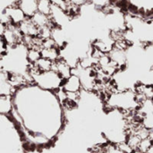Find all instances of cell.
<instances>
[{
	"mask_svg": "<svg viewBox=\"0 0 153 153\" xmlns=\"http://www.w3.org/2000/svg\"><path fill=\"white\" fill-rule=\"evenodd\" d=\"M10 115L25 143L34 148L52 144L65 127V108L56 92L28 83L15 89L12 95Z\"/></svg>",
	"mask_w": 153,
	"mask_h": 153,
	"instance_id": "1",
	"label": "cell"
},
{
	"mask_svg": "<svg viewBox=\"0 0 153 153\" xmlns=\"http://www.w3.org/2000/svg\"><path fill=\"white\" fill-rule=\"evenodd\" d=\"M105 107L108 110L116 109L124 113L136 112L140 107L134 90L111 91L105 100Z\"/></svg>",
	"mask_w": 153,
	"mask_h": 153,
	"instance_id": "2",
	"label": "cell"
},
{
	"mask_svg": "<svg viewBox=\"0 0 153 153\" xmlns=\"http://www.w3.org/2000/svg\"><path fill=\"white\" fill-rule=\"evenodd\" d=\"M30 74L32 83L42 90L56 92L62 88L63 78L54 70L40 72L37 71L30 65Z\"/></svg>",
	"mask_w": 153,
	"mask_h": 153,
	"instance_id": "3",
	"label": "cell"
},
{
	"mask_svg": "<svg viewBox=\"0 0 153 153\" xmlns=\"http://www.w3.org/2000/svg\"><path fill=\"white\" fill-rule=\"evenodd\" d=\"M26 18V15L18 5L8 6L0 14V20L5 25L13 24L19 26Z\"/></svg>",
	"mask_w": 153,
	"mask_h": 153,
	"instance_id": "4",
	"label": "cell"
},
{
	"mask_svg": "<svg viewBox=\"0 0 153 153\" xmlns=\"http://www.w3.org/2000/svg\"><path fill=\"white\" fill-rule=\"evenodd\" d=\"M3 38L6 42L7 46H14L22 42L23 36L20 31L19 26L8 24L6 25L5 30L3 34Z\"/></svg>",
	"mask_w": 153,
	"mask_h": 153,
	"instance_id": "5",
	"label": "cell"
},
{
	"mask_svg": "<svg viewBox=\"0 0 153 153\" xmlns=\"http://www.w3.org/2000/svg\"><path fill=\"white\" fill-rule=\"evenodd\" d=\"M62 90L65 93H81L82 88L80 78L73 74L70 77L64 80V82L62 84Z\"/></svg>",
	"mask_w": 153,
	"mask_h": 153,
	"instance_id": "6",
	"label": "cell"
},
{
	"mask_svg": "<svg viewBox=\"0 0 153 153\" xmlns=\"http://www.w3.org/2000/svg\"><path fill=\"white\" fill-rule=\"evenodd\" d=\"M19 29L23 37L38 38L39 35V28L31 21L30 18H26L19 25Z\"/></svg>",
	"mask_w": 153,
	"mask_h": 153,
	"instance_id": "7",
	"label": "cell"
},
{
	"mask_svg": "<svg viewBox=\"0 0 153 153\" xmlns=\"http://www.w3.org/2000/svg\"><path fill=\"white\" fill-rule=\"evenodd\" d=\"M52 70L56 71L63 78V80L67 79L73 74V68L62 58H59L57 61L53 63Z\"/></svg>",
	"mask_w": 153,
	"mask_h": 153,
	"instance_id": "8",
	"label": "cell"
},
{
	"mask_svg": "<svg viewBox=\"0 0 153 153\" xmlns=\"http://www.w3.org/2000/svg\"><path fill=\"white\" fill-rule=\"evenodd\" d=\"M14 91L9 80V74L0 71V96H12Z\"/></svg>",
	"mask_w": 153,
	"mask_h": 153,
	"instance_id": "9",
	"label": "cell"
},
{
	"mask_svg": "<svg viewBox=\"0 0 153 153\" xmlns=\"http://www.w3.org/2000/svg\"><path fill=\"white\" fill-rule=\"evenodd\" d=\"M17 5L27 18L32 17L38 12V0H19Z\"/></svg>",
	"mask_w": 153,
	"mask_h": 153,
	"instance_id": "10",
	"label": "cell"
},
{
	"mask_svg": "<svg viewBox=\"0 0 153 153\" xmlns=\"http://www.w3.org/2000/svg\"><path fill=\"white\" fill-rule=\"evenodd\" d=\"M40 54L41 57L50 60L53 63L60 58V49L57 47L40 48Z\"/></svg>",
	"mask_w": 153,
	"mask_h": 153,
	"instance_id": "11",
	"label": "cell"
},
{
	"mask_svg": "<svg viewBox=\"0 0 153 153\" xmlns=\"http://www.w3.org/2000/svg\"><path fill=\"white\" fill-rule=\"evenodd\" d=\"M13 108L12 96H0V115L10 116Z\"/></svg>",
	"mask_w": 153,
	"mask_h": 153,
	"instance_id": "12",
	"label": "cell"
},
{
	"mask_svg": "<svg viewBox=\"0 0 153 153\" xmlns=\"http://www.w3.org/2000/svg\"><path fill=\"white\" fill-rule=\"evenodd\" d=\"M31 21L40 29L46 26H52L51 20L48 15H45L41 13L37 12L32 17H30Z\"/></svg>",
	"mask_w": 153,
	"mask_h": 153,
	"instance_id": "13",
	"label": "cell"
},
{
	"mask_svg": "<svg viewBox=\"0 0 153 153\" xmlns=\"http://www.w3.org/2000/svg\"><path fill=\"white\" fill-rule=\"evenodd\" d=\"M31 66L37 71H40V72L49 71V70H52L53 68V62L46 58L40 57L34 65H31Z\"/></svg>",
	"mask_w": 153,
	"mask_h": 153,
	"instance_id": "14",
	"label": "cell"
},
{
	"mask_svg": "<svg viewBox=\"0 0 153 153\" xmlns=\"http://www.w3.org/2000/svg\"><path fill=\"white\" fill-rule=\"evenodd\" d=\"M40 57H41L40 48H30L28 49L27 58H28V61H29V63H30V65H34Z\"/></svg>",
	"mask_w": 153,
	"mask_h": 153,
	"instance_id": "15",
	"label": "cell"
},
{
	"mask_svg": "<svg viewBox=\"0 0 153 153\" xmlns=\"http://www.w3.org/2000/svg\"><path fill=\"white\" fill-rule=\"evenodd\" d=\"M52 4L49 0H38V12L45 15L50 14Z\"/></svg>",
	"mask_w": 153,
	"mask_h": 153,
	"instance_id": "16",
	"label": "cell"
},
{
	"mask_svg": "<svg viewBox=\"0 0 153 153\" xmlns=\"http://www.w3.org/2000/svg\"><path fill=\"white\" fill-rule=\"evenodd\" d=\"M100 152L101 153H125L118 147V145L109 143H105L101 144Z\"/></svg>",
	"mask_w": 153,
	"mask_h": 153,
	"instance_id": "17",
	"label": "cell"
},
{
	"mask_svg": "<svg viewBox=\"0 0 153 153\" xmlns=\"http://www.w3.org/2000/svg\"><path fill=\"white\" fill-rule=\"evenodd\" d=\"M141 125L143 127H144L149 132L153 131V112L150 113V114H147L142 117Z\"/></svg>",
	"mask_w": 153,
	"mask_h": 153,
	"instance_id": "18",
	"label": "cell"
},
{
	"mask_svg": "<svg viewBox=\"0 0 153 153\" xmlns=\"http://www.w3.org/2000/svg\"><path fill=\"white\" fill-rule=\"evenodd\" d=\"M152 144V141L150 139V137L144 138V139H143L141 141L137 150L142 152H148V151H149Z\"/></svg>",
	"mask_w": 153,
	"mask_h": 153,
	"instance_id": "19",
	"label": "cell"
},
{
	"mask_svg": "<svg viewBox=\"0 0 153 153\" xmlns=\"http://www.w3.org/2000/svg\"><path fill=\"white\" fill-rule=\"evenodd\" d=\"M7 48H8V46H7L6 42L4 41L3 36H0V56H2L6 52Z\"/></svg>",
	"mask_w": 153,
	"mask_h": 153,
	"instance_id": "20",
	"label": "cell"
},
{
	"mask_svg": "<svg viewBox=\"0 0 153 153\" xmlns=\"http://www.w3.org/2000/svg\"><path fill=\"white\" fill-rule=\"evenodd\" d=\"M69 4H71L72 5H74V6H79L81 4H83L86 0H67Z\"/></svg>",
	"mask_w": 153,
	"mask_h": 153,
	"instance_id": "21",
	"label": "cell"
},
{
	"mask_svg": "<svg viewBox=\"0 0 153 153\" xmlns=\"http://www.w3.org/2000/svg\"><path fill=\"white\" fill-rule=\"evenodd\" d=\"M5 28H6V25L0 20V36H3V34L5 30Z\"/></svg>",
	"mask_w": 153,
	"mask_h": 153,
	"instance_id": "22",
	"label": "cell"
},
{
	"mask_svg": "<svg viewBox=\"0 0 153 153\" xmlns=\"http://www.w3.org/2000/svg\"><path fill=\"white\" fill-rule=\"evenodd\" d=\"M147 153H153V142L152 144L151 145V147H150V149H149V151H148V152Z\"/></svg>",
	"mask_w": 153,
	"mask_h": 153,
	"instance_id": "23",
	"label": "cell"
},
{
	"mask_svg": "<svg viewBox=\"0 0 153 153\" xmlns=\"http://www.w3.org/2000/svg\"><path fill=\"white\" fill-rule=\"evenodd\" d=\"M149 137H150V139L152 140L153 142V131L152 132H150V134H149Z\"/></svg>",
	"mask_w": 153,
	"mask_h": 153,
	"instance_id": "24",
	"label": "cell"
},
{
	"mask_svg": "<svg viewBox=\"0 0 153 153\" xmlns=\"http://www.w3.org/2000/svg\"><path fill=\"white\" fill-rule=\"evenodd\" d=\"M132 153H147V152H140V151H138V150H135V151H134Z\"/></svg>",
	"mask_w": 153,
	"mask_h": 153,
	"instance_id": "25",
	"label": "cell"
}]
</instances>
